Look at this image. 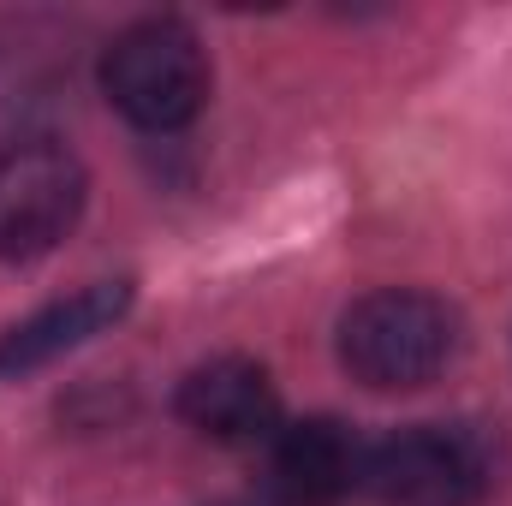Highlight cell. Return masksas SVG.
<instances>
[{
    "mask_svg": "<svg viewBox=\"0 0 512 506\" xmlns=\"http://www.w3.org/2000/svg\"><path fill=\"white\" fill-rule=\"evenodd\" d=\"M90 179L84 161L48 137H24L0 149V262L48 256L84 215Z\"/></svg>",
    "mask_w": 512,
    "mask_h": 506,
    "instance_id": "3957f363",
    "label": "cell"
},
{
    "mask_svg": "<svg viewBox=\"0 0 512 506\" xmlns=\"http://www.w3.org/2000/svg\"><path fill=\"white\" fill-rule=\"evenodd\" d=\"M364 447L334 417H304L274 429L268 447V483L286 506H340L364 489Z\"/></svg>",
    "mask_w": 512,
    "mask_h": 506,
    "instance_id": "5b68a950",
    "label": "cell"
},
{
    "mask_svg": "<svg viewBox=\"0 0 512 506\" xmlns=\"http://www.w3.org/2000/svg\"><path fill=\"white\" fill-rule=\"evenodd\" d=\"M102 96L143 131L191 126L209 102V54L191 24L143 18L102 54Z\"/></svg>",
    "mask_w": 512,
    "mask_h": 506,
    "instance_id": "7a4b0ae2",
    "label": "cell"
},
{
    "mask_svg": "<svg viewBox=\"0 0 512 506\" xmlns=\"http://www.w3.org/2000/svg\"><path fill=\"white\" fill-rule=\"evenodd\" d=\"M126 310H131V280H96V286L36 310L30 322L0 334V381H18L30 370H42V364H54V358H66V352H78V346H90Z\"/></svg>",
    "mask_w": 512,
    "mask_h": 506,
    "instance_id": "52a82bcc",
    "label": "cell"
},
{
    "mask_svg": "<svg viewBox=\"0 0 512 506\" xmlns=\"http://www.w3.org/2000/svg\"><path fill=\"white\" fill-rule=\"evenodd\" d=\"M179 417L209 441H262L280 429V393L251 358H215L179 381Z\"/></svg>",
    "mask_w": 512,
    "mask_h": 506,
    "instance_id": "8992f818",
    "label": "cell"
},
{
    "mask_svg": "<svg viewBox=\"0 0 512 506\" xmlns=\"http://www.w3.org/2000/svg\"><path fill=\"white\" fill-rule=\"evenodd\" d=\"M459 358V310L435 292L382 286L340 316V364L376 393L429 387Z\"/></svg>",
    "mask_w": 512,
    "mask_h": 506,
    "instance_id": "6da1fadb",
    "label": "cell"
},
{
    "mask_svg": "<svg viewBox=\"0 0 512 506\" xmlns=\"http://www.w3.org/2000/svg\"><path fill=\"white\" fill-rule=\"evenodd\" d=\"M495 483L489 453L471 429L417 423L370 447L364 489L382 506H483Z\"/></svg>",
    "mask_w": 512,
    "mask_h": 506,
    "instance_id": "277c9868",
    "label": "cell"
}]
</instances>
